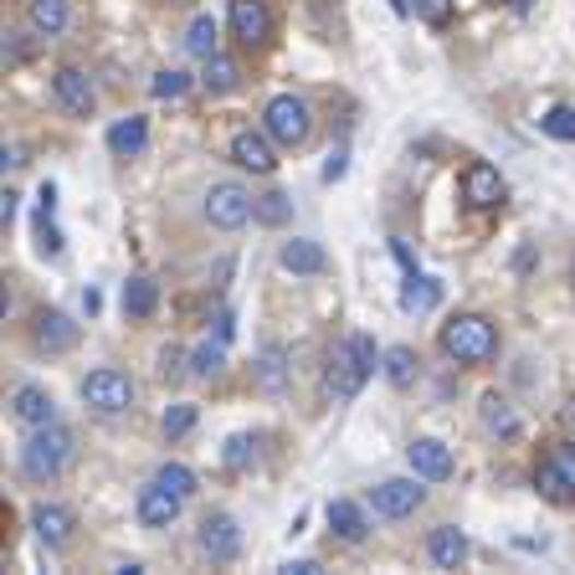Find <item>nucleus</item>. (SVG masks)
<instances>
[{"label": "nucleus", "instance_id": "nucleus-5", "mask_svg": "<svg viewBox=\"0 0 575 575\" xmlns=\"http://www.w3.org/2000/svg\"><path fill=\"white\" fill-rule=\"evenodd\" d=\"M535 489L550 504H575V442H550L535 462Z\"/></svg>", "mask_w": 575, "mask_h": 575}, {"label": "nucleus", "instance_id": "nucleus-23", "mask_svg": "<svg viewBox=\"0 0 575 575\" xmlns=\"http://www.w3.org/2000/svg\"><path fill=\"white\" fill-rule=\"evenodd\" d=\"M36 253L42 257H62V232H57V190L42 186L36 196Z\"/></svg>", "mask_w": 575, "mask_h": 575}, {"label": "nucleus", "instance_id": "nucleus-8", "mask_svg": "<svg viewBox=\"0 0 575 575\" xmlns=\"http://www.w3.org/2000/svg\"><path fill=\"white\" fill-rule=\"evenodd\" d=\"M426 478H386V483H375L371 489V508L380 519H411L416 508L426 504Z\"/></svg>", "mask_w": 575, "mask_h": 575}, {"label": "nucleus", "instance_id": "nucleus-36", "mask_svg": "<svg viewBox=\"0 0 575 575\" xmlns=\"http://www.w3.org/2000/svg\"><path fill=\"white\" fill-rule=\"evenodd\" d=\"M288 216H293V201H288L283 190H268V196H257L253 221H262V226H283Z\"/></svg>", "mask_w": 575, "mask_h": 575}, {"label": "nucleus", "instance_id": "nucleus-33", "mask_svg": "<svg viewBox=\"0 0 575 575\" xmlns=\"http://www.w3.org/2000/svg\"><path fill=\"white\" fill-rule=\"evenodd\" d=\"M386 380H390V386L407 390L411 380H416V350H407V344L386 350Z\"/></svg>", "mask_w": 575, "mask_h": 575}, {"label": "nucleus", "instance_id": "nucleus-32", "mask_svg": "<svg viewBox=\"0 0 575 575\" xmlns=\"http://www.w3.org/2000/svg\"><path fill=\"white\" fill-rule=\"evenodd\" d=\"M186 51L190 57H216V16H196L190 21V32H186Z\"/></svg>", "mask_w": 575, "mask_h": 575}, {"label": "nucleus", "instance_id": "nucleus-26", "mask_svg": "<svg viewBox=\"0 0 575 575\" xmlns=\"http://www.w3.org/2000/svg\"><path fill=\"white\" fill-rule=\"evenodd\" d=\"M437 304H442V283L411 268L407 283H401V308H407V314H432Z\"/></svg>", "mask_w": 575, "mask_h": 575}, {"label": "nucleus", "instance_id": "nucleus-34", "mask_svg": "<svg viewBox=\"0 0 575 575\" xmlns=\"http://www.w3.org/2000/svg\"><path fill=\"white\" fill-rule=\"evenodd\" d=\"M196 416L201 411L190 407V401H175V407H165V416H160V432H165V442H180L196 426Z\"/></svg>", "mask_w": 575, "mask_h": 575}, {"label": "nucleus", "instance_id": "nucleus-17", "mask_svg": "<svg viewBox=\"0 0 575 575\" xmlns=\"http://www.w3.org/2000/svg\"><path fill=\"white\" fill-rule=\"evenodd\" d=\"M232 165L253 169V175H272V165H278V154H272V134L262 129H242L237 139H232Z\"/></svg>", "mask_w": 575, "mask_h": 575}, {"label": "nucleus", "instance_id": "nucleus-15", "mask_svg": "<svg viewBox=\"0 0 575 575\" xmlns=\"http://www.w3.org/2000/svg\"><path fill=\"white\" fill-rule=\"evenodd\" d=\"M462 201L473 206V211H493V206H504V175L483 160L462 169Z\"/></svg>", "mask_w": 575, "mask_h": 575}, {"label": "nucleus", "instance_id": "nucleus-20", "mask_svg": "<svg viewBox=\"0 0 575 575\" xmlns=\"http://www.w3.org/2000/svg\"><path fill=\"white\" fill-rule=\"evenodd\" d=\"M11 416H16L21 426H51L57 422V401H51V390H42V386H21L16 396H11Z\"/></svg>", "mask_w": 575, "mask_h": 575}, {"label": "nucleus", "instance_id": "nucleus-9", "mask_svg": "<svg viewBox=\"0 0 575 575\" xmlns=\"http://www.w3.org/2000/svg\"><path fill=\"white\" fill-rule=\"evenodd\" d=\"M51 98H57V108L72 114V119H93L98 87H93V78H87L83 68H57L51 72Z\"/></svg>", "mask_w": 575, "mask_h": 575}, {"label": "nucleus", "instance_id": "nucleus-38", "mask_svg": "<svg viewBox=\"0 0 575 575\" xmlns=\"http://www.w3.org/2000/svg\"><path fill=\"white\" fill-rule=\"evenodd\" d=\"M407 11L416 21H426V26H447V21H453V0H407Z\"/></svg>", "mask_w": 575, "mask_h": 575}, {"label": "nucleus", "instance_id": "nucleus-25", "mask_svg": "<svg viewBox=\"0 0 575 575\" xmlns=\"http://www.w3.org/2000/svg\"><path fill=\"white\" fill-rule=\"evenodd\" d=\"M119 308H124V319H150L154 308H160V283L154 278H129L124 283V293H119Z\"/></svg>", "mask_w": 575, "mask_h": 575}, {"label": "nucleus", "instance_id": "nucleus-46", "mask_svg": "<svg viewBox=\"0 0 575 575\" xmlns=\"http://www.w3.org/2000/svg\"><path fill=\"white\" fill-rule=\"evenodd\" d=\"M560 422H565V432H575V396L565 401V407H560Z\"/></svg>", "mask_w": 575, "mask_h": 575}, {"label": "nucleus", "instance_id": "nucleus-10", "mask_svg": "<svg viewBox=\"0 0 575 575\" xmlns=\"http://www.w3.org/2000/svg\"><path fill=\"white\" fill-rule=\"evenodd\" d=\"M196 540H201V555L211 560V565H232V560L242 555V529L232 514H206Z\"/></svg>", "mask_w": 575, "mask_h": 575}, {"label": "nucleus", "instance_id": "nucleus-40", "mask_svg": "<svg viewBox=\"0 0 575 575\" xmlns=\"http://www.w3.org/2000/svg\"><path fill=\"white\" fill-rule=\"evenodd\" d=\"M344 169H350V144H339V150L329 154V165H324V180L335 186V180H344Z\"/></svg>", "mask_w": 575, "mask_h": 575}, {"label": "nucleus", "instance_id": "nucleus-4", "mask_svg": "<svg viewBox=\"0 0 575 575\" xmlns=\"http://www.w3.org/2000/svg\"><path fill=\"white\" fill-rule=\"evenodd\" d=\"M262 129L272 134V144L298 150V144H308V134H314V108H308L298 93H278V98H268V108H262Z\"/></svg>", "mask_w": 575, "mask_h": 575}, {"label": "nucleus", "instance_id": "nucleus-12", "mask_svg": "<svg viewBox=\"0 0 575 575\" xmlns=\"http://www.w3.org/2000/svg\"><path fill=\"white\" fill-rule=\"evenodd\" d=\"M226 26H232V36H237L242 47H268V36H272L268 0H232V11H226Z\"/></svg>", "mask_w": 575, "mask_h": 575}, {"label": "nucleus", "instance_id": "nucleus-2", "mask_svg": "<svg viewBox=\"0 0 575 575\" xmlns=\"http://www.w3.org/2000/svg\"><path fill=\"white\" fill-rule=\"evenodd\" d=\"M72 453H78V437H72L68 426H32V437L21 447V473L32 478V483H57V478L68 473Z\"/></svg>", "mask_w": 575, "mask_h": 575}, {"label": "nucleus", "instance_id": "nucleus-11", "mask_svg": "<svg viewBox=\"0 0 575 575\" xmlns=\"http://www.w3.org/2000/svg\"><path fill=\"white\" fill-rule=\"evenodd\" d=\"M180 508H186V498H180L175 489H165L160 478H150V483L139 489L134 514H139V525L144 529H169L175 519H180Z\"/></svg>", "mask_w": 575, "mask_h": 575}, {"label": "nucleus", "instance_id": "nucleus-35", "mask_svg": "<svg viewBox=\"0 0 575 575\" xmlns=\"http://www.w3.org/2000/svg\"><path fill=\"white\" fill-rule=\"evenodd\" d=\"M150 93L160 103H180L190 93V78L180 68H165V72H154V83H150Z\"/></svg>", "mask_w": 575, "mask_h": 575}, {"label": "nucleus", "instance_id": "nucleus-28", "mask_svg": "<svg viewBox=\"0 0 575 575\" xmlns=\"http://www.w3.org/2000/svg\"><path fill=\"white\" fill-rule=\"evenodd\" d=\"M242 83V68L237 57H226V51H216V57H206V72H201V87L211 93V98H221V93H232V87Z\"/></svg>", "mask_w": 575, "mask_h": 575}, {"label": "nucleus", "instance_id": "nucleus-24", "mask_svg": "<svg viewBox=\"0 0 575 575\" xmlns=\"http://www.w3.org/2000/svg\"><path fill=\"white\" fill-rule=\"evenodd\" d=\"M72 21V5L68 0H26V26L36 36H62Z\"/></svg>", "mask_w": 575, "mask_h": 575}, {"label": "nucleus", "instance_id": "nucleus-39", "mask_svg": "<svg viewBox=\"0 0 575 575\" xmlns=\"http://www.w3.org/2000/svg\"><path fill=\"white\" fill-rule=\"evenodd\" d=\"M160 483H165V489H175L180 493V498H190V493H196V473H190L186 462H165V468H160Z\"/></svg>", "mask_w": 575, "mask_h": 575}, {"label": "nucleus", "instance_id": "nucleus-31", "mask_svg": "<svg viewBox=\"0 0 575 575\" xmlns=\"http://www.w3.org/2000/svg\"><path fill=\"white\" fill-rule=\"evenodd\" d=\"M257 386L268 390V396H278V390L288 386V365H283V350H278V344H268L262 360H257Z\"/></svg>", "mask_w": 575, "mask_h": 575}, {"label": "nucleus", "instance_id": "nucleus-30", "mask_svg": "<svg viewBox=\"0 0 575 575\" xmlns=\"http://www.w3.org/2000/svg\"><path fill=\"white\" fill-rule=\"evenodd\" d=\"M257 457H262V437H247V432H242V437H232L226 442V453H221V462H226V468H232V473H247V468H253Z\"/></svg>", "mask_w": 575, "mask_h": 575}, {"label": "nucleus", "instance_id": "nucleus-48", "mask_svg": "<svg viewBox=\"0 0 575 575\" xmlns=\"http://www.w3.org/2000/svg\"><path fill=\"white\" fill-rule=\"evenodd\" d=\"M571 278H575V253H571Z\"/></svg>", "mask_w": 575, "mask_h": 575}, {"label": "nucleus", "instance_id": "nucleus-44", "mask_svg": "<svg viewBox=\"0 0 575 575\" xmlns=\"http://www.w3.org/2000/svg\"><path fill=\"white\" fill-rule=\"evenodd\" d=\"M0 221H5V226L16 221V190H5V196H0Z\"/></svg>", "mask_w": 575, "mask_h": 575}, {"label": "nucleus", "instance_id": "nucleus-21", "mask_svg": "<svg viewBox=\"0 0 575 575\" xmlns=\"http://www.w3.org/2000/svg\"><path fill=\"white\" fill-rule=\"evenodd\" d=\"M426 560L437 565V571H457L462 560H468V535L457 525H442L426 535Z\"/></svg>", "mask_w": 575, "mask_h": 575}, {"label": "nucleus", "instance_id": "nucleus-22", "mask_svg": "<svg viewBox=\"0 0 575 575\" xmlns=\"http://www.w3.org/2000/svg\"><path fill=\"white\" fill-rule=\"evenodd\" d=\"M278 262H283L293 278H319L324 268H329V253H324L319 242H308V237H293L283 242V253H278Z\"/></svg>", "mask_w": 575, "mask_h": 575}, {"label": "nucleus", "instance_id": "nucleus-45", "mask_svg": "<svg viewBox=\"0 0 575 575\" xmlns=\"http://www.w3.org/2000/svg\"><path fill=\"white\" fill-rule=\"evenodd\" d=\"M5 62H11V68H16V62H26V42H16V36H11V42H5Z\"/></svg>", "mask_w": 575, "mask_h": 575}, {"label": "nucleus", "instance_id": "nucleus-27", "mask_svg": "<svg viewBox=\"0 0 575 575\" xmlns=\"http://www.w3.org/2000/svg\"><path fill=\"white\" fill-rule=\"evenodd\" d=\"M144 144H150V124L139 119V114H129V119H119L114 129H108V150L119 154V160H134V154H144Z\"/></svg>", "mask_w": 575, "mask_h": 575}, {"label": "nucleus", "instance_id": "nucleus-41", "mask_svg": "<svg viewBox=\"0 0 575 575\" xmlns=\"http://www.w3.org/2000/svg\"><path fill=\"white\" fill-rule=\"evenodd\" d=\"M232 335H237V319H232V308H221V314H216V339L232 344Z\"/></svg>", "mask_w": 575, "mask_h": 575}, {"label": "nucleus", "instance_id": "nucleus-14", "mask_svg": "<svg viewBox=\"0 0 575 575\" xmlns=\"http://www.w3.org/2000/svg\"><path fill=\"white\" fill-rule=\"evenodd\" d=\"M407 462H411V473L416 478H426V483H447L453 478V447L447 442H437V437H416L407 447Z\"/></svg>", "mask_w": 575, "mask_h": 575}, {"label": "nucleus", "instance_id": "nucleus-29", "mask_svg": "<svg viewBox=\"0 0 575 575\" xmlns=\"http://www.w3.org/2000/svg\"><path fill=\"white\" fill-rule=\"evenodd\" d=\"M186 371L196 375V380H216L221 371H226V339H206V344H196L186 360Z\"/></svg>", "mask_w": 575, "mask_h": 575}, {"label": "nucleus", "instance_id": "nucleus-42", "mask_svg": "<svg viewBox=\"0 0 575 575\" xmlns=\"http://www.w3.org/2000/svg\"><path fill=\"white\" fill-rule=\"evenodd\" d=\"M180 365H186V355H180V350L169 344L165 355H160V371H165V375H175V371H180Z\"/></svg>", "mask_w": 575, "mask_h": 575}, {"label": "nucleus", "instance_id": "nucleus-43", "mask_svg": "<svg viewBox=\"0 0 575 575\" xmlns=\"http://www.w3.org/2000/svg\"><path fill=\"white\" fill-rule=\"evenodd\" d=\"M283 575H319V560H288Z\"/></svg>", "mask_w": 575, "mask_h": 575}, {"label": "nucleus", "instance_id": "nucleus-7", "mask_svg": "<svg viewBox=\"0 0 575 575\" xmlns=\"http://www.w3.org/2000/svg\"><path fill=\"white\" fill-rule=\"evenodd\" d=\"M253 211H257V196L247 186H237V180H221V186L206 190V221L221 226V232H242L253 221Z\"/></svg>", "mask_w": 575, "mask_h": 575}, {"label": "nucleus", "instance_id": "nucleus-6", "mask_svg": "<svg viewBox=\"0 0 575 575\" xmlns=\"http://www.w3.org/2000/svg\"><path fill=\"white\" fill-rule=\"evenodd\" d=\"M78 390H83V401L98 411V416H119V411L134 407V380H129L124 371H114V365H103V371H87Z\"/></svg>", "mask_w": 575, "mask_h": 575}, {"label": "nucleus", "instance_id": "nucleus-37", "mask_svg": "<svg viewBox=\"0 0 575 575\" xmlns=\"http://www.w3.org/2000/svg\"><path fill=\"white\" fill-rule=\"evenodd\" d=\"M540 129L550 139H560V144H575V108H565V103H555L550 114L540 119Z\"/></svg>", "mask_w": 575, "mask_h": 575}, {"label": "nucleus", "instance_id": "nucleus-16", "mask_svg": "<svg viewBox=\"0 0 575 575\" xmlns=\"http://www.w3.org/2000/svg\"><path fill=\"white\" fill-rule=\"evenodd\" d=\"M32 529H36V540L47 544V550H68L72 529H78V514H72L68 504H36L32 508Z\"/></svg>", "mask_w": 575, "mask_h": 575}, {"label": "nucleus", "instance_id": "nucleus-3", "mask_svg": "<svg viewBox=\"0 0 575 575\" xmlns=\"http://www.w3.org/2000/svg\"><path fill=\"white\" fill-rule=\"evenodd\" d=\"M437 344H442V355L457 360V365H489L498 355V329L483 314H453V319L442 324Z\"/></svg>", "mask_w": 575, "mask_h": 575}, {"label": "nucleus", "instance_id": "nucleus-47", "mask_svg": "<svg viewBox=\"0 0 575 575\" xmlns=\"http://www.w3.org/2000/svg\"><path fill=\"white\" fill-rule=\"evenodd\" d=\"M396 11H407V0H396Z\"/></svg>", "mask_w": 575, "mask_h": 575}, {"label": "nucleus", "instance_id": "nucleus-13", "mask_svg": "<svg viewBox=\"0 0 575 575\" xmlns=\"http://www.w3.org/2000/svg\"><path fill=\"white\" fill-rule=\"evenodd\" d=\"M78 335H83V329H78L62 308H42L32 319V344L42 355H68L72 344H78Z\"/></svg>", "mask_w": 575, "mask_h": 575}, {"label": "nucleus", "instance_id": "nucleus-19", "mask_svg": "<svg viewBox=\"0 0 575 575\" xmlns=\"http://www.w3.org/2000/svg\"><path fill=\"white\" fill-rule=\"evenodd\" d=\"M478 422H483V432H493V437H504V442H514L519 432H525V422H519L514 401H508V396H498V390H489V396L478 401Z\"/></svg>", "mask_w": 575, "mask_h": 575}, {"label": "nucleus", "instance_id": "nucleus-1", "mask_svg": "<svg viewBox=\"0 0 575 575\" xmlns=\"http://www.w3.org/2000/svg\"><path fill=\"white\" fill-rule=\"evenodd\" d=\"M375 365H380L375 339L371 335H344L335 344V355H329V396H335L339 407H350L360 390H365V380L375 375Z\"/></svg>", "mask_w": 575, "mask_h": 575}, {"label": "nucleus", "instance_id": "nucleus-18", "mask_svg": "<svg viewBox=\"0 0 575 575\" xmlns=\"http://www.w3.org/2000/svg\"><path fill=\"white\" fill-rule=\"evenodd\" d=\"M324 519H329V535L344 540V544H360L365 535H371V519H365V508H360L355 498H329Z\"/></svg>", "mask_w": 575, "mask_h": 575}]
</instances>
